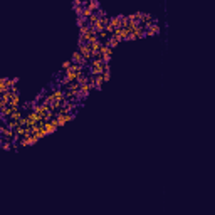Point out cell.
<instances>
[{
  "instance_id": "1",
  "label": "cell",
  "mask_w": 215,
  "mask_h": 215,
  "mask_svg": "<svg viewBox=\"0 0 215 215\" xmlns=\"http://www.w3.org/2000/svg\"><path fill=\"white\" fill-rule=\"evenodd\" d=\"M106 64L103 62V59H93L89 62V74L93 76H103L104 74Z\"/></svg>"
},
{
  "instance_id": "2",
  "label": "cell",
  "mask_w": 215,
  "mask_h": 215,
  "mask_svg": "<svg viewBox=\"0 0 215 215\" xmlns=\"http://www.w3.org/2000/svg\"><path fill=\"white\" fill-rule=\"evenodd\" d=\"M145 29H146V37H153L156 35V34H160V30H161V27H160V24H158V19L155 22H151V24H146V25H143Z\"/></svg>"
},
{
  "instance_id": "3",
  "label": "cell",
  "mask_w": 215,
  "mask_h": 215,
  "mask_svg": "<svg viewBox=\"0 0 215 215\" xmlns=\"http://www.w3.org/2000/svg\"><path fill=\"white\" fill-rule=\"evenodd\" d=\"M76 118V113H69V114H61V116H56V119H57V125L59 126H64L66 123L69 121H72Z\"/></svg>"
},
{
  "instance_id": "4",
  "label": "cell",
  "mask_w": 215,
  "mask_h": 215,
  "mask_svg": "<svg viewBox=\"0 0 215 215\" xmlns=\"http://www.w3.org/2000/svg\"><path fill=\"white\" fill-rule=\"evenodd\" d=\"M123 14H118V15H113L109 17V25L114 27V29H119V27H123Z\"/></svg>"
},
{
  "instance_id": "5",
  "label": "cell",
  "mask_w": 215,
  "mask_h": 215,
  "mask_svg": "<svg viewBox=\"0 0 215 215\" xmlns=\"http://www.w3.org/2000/svg\"><path fill=\"white\" fill-rule=\"evenodd\" d=\"M57 128H59V125H57V119H56V118H54L52 121H46V125H44V130L47 131V135H52Z\"/></svg>"
},
{
  "instance_id": "6",
  "label": "cell",
  "mask_w": 215,
  "mask_h": 215,
  "mask_svg": "<svg viewBox=\"0 0 215 215\" xmlns=\"http://www.w3.org/2000/svg\"><path fill=\"white\" fill-rule=\"evenodd\" d=\"M10 99H12V91H7L4 94H0V108L9 106L10 104Z\"/></svg>"
},
{
  "instance_id": "7",
  "label": "cell",
  "mask_w": 215,
  "mask_h": 215,
  "mask_svg": "<svg viewBox=\"0 0 215 215\" xmlns=\"http://www.w3.org/2000/svg\"><path fill=\"white\" fill-rule=\"evenodd\" d=\"M9 81H10V77H2L0 79V94L10 91V84H9Z\"/></svg>"
},
{
  "instance_id": "8",
  "label": "cell",
  "mask_w": 215,
  "mask_h": 215,
  "mask_svg": "<svg viewBox=\"0 0 215 215\" xmlns=\"http://www.w3.org/2000/svg\"><path fill=\"white\" fill-rule=\"evenodd\" d=\"M0 146H2L4 151H10L12 146H14V141H12V140H5V138L0 136Z\"/></svg>"
},
{
  "instance_id": "9",
  "label": "cell",
  "mask_w": 215,
  "mask_h": 215,
  "mask_svg": "<svg viewBox=\"0 0 215 215\" xmlns=\"http://www.w3.org/2000/svg\"><path fill=\"white\" fill-rule=\"evenodd\" d=\"M133 34L136 35V39H143V37H146V29L143 25H136L133 29Z\"/></svg>"
},
{
  "instance_id": "10",
  "label": "cell",
  "mask_w": 215,
  "mask_h": 215,
  "mask_svg": "<svg viewBox=\"0 0 215 215\" xmlns=\"http://www.w3.org/2000/svg\"><path fill=\"white\" fill-rule=\"evenodd\" d=\"M84 5H88L91 10H94V12H98V10L101 9L99 0H89V2H84Z\"/></svg>"
},
{
  "instance_id": "11",
  "label": "cell",
  "mask_w": 215,
  "mask_h": 215,
  "mask_svg": "<svg viewBox=\"0 0 215 215\" xmlns=\"http://www.w3.org/2000/svg\"><path fill=\"white\" fill-rule=\"evenodd\" d=\"M103 84H104L103 76H96V79H94V91H101V89H103Z\"/></svg>"
},
{
  "instance_id": "12",
  "label": "cell",
  "mask_w": 215,
  "mask_h": 215,
  "mask_svg": "<svg viewBox=\"0 0 215 215\" xmlns=\"http://www.w3.org/2000/svg\"><path fill=\"white\" fill-rule=\"evenodd\" d=\"M104 44H106V46H108V47H109V49H114L116 46H118V44H119V41H118V39H116V37H113V35H111L109 39H108V41L104 42Z\"/></svg>"
},
{
  "instance_id": "13",
  "label": "cell",
  "mask_w": 215,
  "mask_h": 215,
  "mask_svg": "<svg viewBox=\"0 0 215 215\" xmlns=\"http://www.w3.org/2000/svg\"><path fill=\"white\" fill-rule=\"evenodd\" d=\"M93 14H94V10H91L88 5H84V9H83V17H84V19H88V20H89V17L93 15Z\"/></svg>"
},
{
  "instance_id": "14",
  "label": "cell",
  "mask_w": 215,
  "mask_h": 215,
  "mask_svg": "<svg viewBox=\"0 0 215 215\" xmlns=\"http://www.w3.org/2000/svg\"><path fill=\"white\" fill-rule=\"evenodd\" d=\"M76 24H77V27L81 29V27L88 25V19H84V17H77V19H76Z\"/></svg>"
},
{
  "instance_id": "15",
  "label": "cell",
  "mask_w": 215,
  "mask_h": 215,
  "mask_svg": "<svg viewBox=\"0 0 215 215\" xmlns=\"http://www.w3.org/2000/svg\"><path fill=\"white\" fill-rule=\"evenodd\" d=\"M111 54H113V49H109L106 54H103V62L104 64H109V61H111Z\"/></svg>"
},
{
  "instance_id": "16",
  "label": "cell",
  "mask_w": 215,
  "mask_h": 215,
  "mask_svg": "<svg viewBox=\"0 0 215 215\" xmlns=\"http://www.w3.org/2000/svg\"><path fill=\"white\" fill-rule=\"evenodd\" d=\"M71 66H72V61L69 59V61H64V62H62V66H61V69H62L64 72H66V71H69V69H71Z\"/></svg>"
},
{
  "instance_id": "17",
  "label": "cell",
  "mask_w": 215,
  "mask_h": 215,
  "mask_svg": "<svg viewBox=\"0 0 215 215\" xmlns=\"http://www.w3.org/2000/svg\"><path fill=\"white\" fill-rule=\"evenodd\" d=\"M96 14H98V15H99L101 19H104V17H108V12H106V9H103V7H101L99 10L96 12Z\"/></svg>"
},
{
  "instance_id": "18",
  "label": "cell",
  "mask_w": 215,
  "mask_h": 215,
  "mask_svg": "<svg viewBox=\"0 0 215 215\" xmlns=\"http://www.w3.org/2000/svg\"><path fill=\"white\" fill-rule=\"evenodd\" d=\"M77 7H84L83 0H74V2H72V9H77Z\"/></svg>"
},
{
  "instance_id": "19",
  "label": "cell",
  "mask_w": 215,
  "mask_h": 215,
  "mask_svg": "<svg viewBox=\"0 0 215 215\" xmlns=\"http://www.w3.org/2000/svg\"><path fill=\"white\" fill-rule=\"evenodd\" d=\"M128 41H136V35L131 32V34H130V37H128Z\"/></svg>"
}]
</instances>
